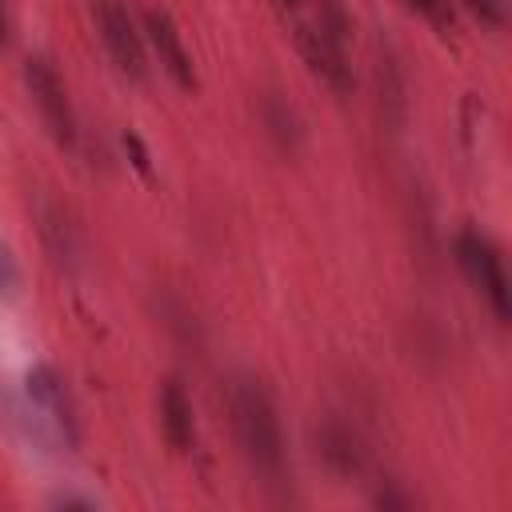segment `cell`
<instances>
[{
	"label": "cell",
	"instance_id": "6da1fadb",
	"mask_svg": "<svg viewBox=\"0 0 512 512\" xmlns=\"http://www.w3.org/2000/svg\"><path fill=\"white\" fill-rule=\"evenodd\" d=\"M228 408H232V428H236V444L244 460L264 476H280L284 436H280V420H276L268 392L256 380H240L228 396Z\"/></svg>",
	"mask_w": 512,
	"mask_h": 512
},
{
	"label": "cell",
	"instance_id": "7a4b0ae2",
	"mask_svg": "<svg viewBox=\"0 0 512 512\" xmlns=\"http://www.w3.org/2000/svg\"><path fill=\"white\" fill-rule=\"evenodd\" d=\"M296 44L300 56L308 60V68L332 88V92H352L356 76L348 64V16L340 8V0H316L312 16L296 24Z\"/></svg>",
	"mask_w": 512,
	"mask_h": 512
},
{
	"label": "cell",
	"instance_id": "3957f363",
	"mask_svg": "<svg viewBox=\"0 0 512 512\" xmlns=\"http://www.w3.org/2000/svg\"><path fill=\"white\" fill-rule=\"evenodd\" d=\"M92 20H96V32H100L112 64L128 80H144L148 60H144V36H140V24H136L132 8L124 0H92Z\"/></svg>",
	"mask_w": 512,
	"mask_h": 512
},
{
	"label": "cell",
	"instance_id": "277c9868",
	"mask_svg": "<svg viewBox=\"0 0 512 512\" xmlns=\"http://www.w3.org/2000/svg\"><path fill=\"white\" fill-rule=\"evenodd\" d=\"M456 264L464 268L468 284L488 300L496 320H508V276H504V260H500L496 244L488 236H480L476 228H464L456 236Z\"/></svg>",
	"mask_w": 512,
	"mask_h": 512
},
{
	"label": "cell",
	"instance_id": "5b68a950",
	"mask_svg": "<svg viewBox=\"0 0 512 512\" xmlns=\"http://www.w3.org/2000/svg\"><path fill=\"white\" fill-rule=\"evenodd\" d=\"M24 84L52 132V140L60 148H76V112H72V100H68V88L60 80V72L52 68L48 56H28L24 60Z\"/></svg>",
	"mask_w": 512,
	"mask_h": 512
},
{
	"label": "cell",
	"instance_id": "8992f818",
	"mask_svg": "<svg viewBox=\"0 0 512 512\" xmlns=\"http://www.w3.org/2000/svg\"><path fill=\"white\" fill-rule=\"evenodd\" d=\"M144 36H148L152 52L160 56L164 72H168L184 92H192V88H196V64H192V56H188V48H184V40H180V28L172 24V16H168L164 8H144Z\"/></svg>",
	"mask_w": 512,
	"mask_h": 512
},
{
	"label": "cell",
	"instance_id": "52a82bcc",
	"mask_svg": "<svg viewBox=\"0 0 512 512\" xmlns=\"http://www.w3.org/2000/svg\"><path fill=\"white\" fill-rule=\"evenodd\" d=\"M160 432L176 452L196 448V420H192V400L176 376L160 384Z\"/></svg>",
	"mask_w": 512,
	"mask_h": 512
},
{
	"label": "cell",
	"instance_id": "ba28073f",
	"mask_svg": "<svg viewBox=\"0 0 512 512\" xmlns=\"http://www.w3.org/2000/svg\"><path fill=\"white\" fill-rule=\"evenodd\" d=\"M28 396L56 420V428H60L68 440H76V408H72V396H68L64 380H60L48 364H40V368L28 372Z\"/></svg>",
	"mask_w": 512,
	"mask_h": 512
},
{
	"label": "cell",
	"instance_id": "9c48e42d",
	"mask_svg": "<svg viewBox=\"0 0 512 512\" xmlns=\"http://www.w3.org/2000/svg\"><path fill=\"white\" fill-rule=\"evenodd\" d=\"M316 452L336 476H356L364 468V448H360L356 432L340 420H328L316 428Z\"/></svg>",
	"mask_w": 512,
	"mask_h": 512
},
{
	"label": "cell",
	"instance_id": "30bf717a",
	"mask_svg": "<svg viewBox=\"0 0 512 512\" xmlns=\"http://www.w3.org/2000/svg\"><path fill=\"white\" fill-rule=\"evenodd\" d=\"M40 232H44L48 252H52L60 264L76 256V228H72V220H68V212H64V208L44 204V208H40Z\"/></svg>",
	"mask_w": 512,
	"mask_h": 512
},
{
	"label": "cell",
	"instance_id": "8fae6325",
	"mask_svg": "<svg viewBox=\"0 0 512 512\" xmlns=\"http://www.w3.org/2000/svg\"><path fill=\"white\" fill-rule=\"evenodd\" d=\"M264 124H268L272 140H276L284 152H292V148L300 144V120H296V112H292L280 96H268V100H264Z\"/></svg>",
	"mask_w": 512,
	"mask_h": 512
},
{
	"label": "cell",
	"instance_id": "7c38bea8",
	"mask_svg": "<svg viewBox=\"0 0 512 512\" xmlns=\"http://www.w3.org/2000/svg\"><path fill=\"white\" fill-rule=\"evenodd\" d=\"M416 12H424L440 32H452L456 28V16H452V4L448 0H408Z\"/></svg>",
	"mask_w": 512,
	"mask_h": 512
},
{
	"label": "cell",
	"instance_id": "4fadbf2b",
	"mask_svg": "<svg viewBox=\"0 0 512 512\" xmlns=\"http://www.w3.org/2000/svg\"><path fill=\"white\" fill-rule=\"evenodd\" d=\"M464 8H468L480 24H488V28H500V24H504V0H464Z\"/></svg>",
	"mask_w": 512,
	"mask_h": 512
},
{
	"label": "cell",
	"instance_id": "5bb4252c",
	"mask_svg": "<svg viewBox=\"0 0 512 512\" xmlns=\"http://www.w3.org/2000/svg\"><path fill=\"white\" fill-rule=\"evenodd\" d=\"M124 152L132 156V168H136L140 176H152V160H148V148H144V140H140L136 132H124Z\"/></svg>",
	"mask_w": 512,
	"mask_h": 512
},
{
	"label": "cell",
	"instance_id": "9a60e30c",
	"mask_svg": "<svg viewBox=\"0 0 512 512\" xmlns=\"http://www.w3.org/2000/svg\"><path fill=\"white\" fill-rule=\"evenodd\" d=\"M8 32H12V20H8V8L0 0V44H8Z\"/></svg>",
	"mask_w": 512,
	"mask_h": 512
},
{
	"label": "cell",
	"instance_id": "2e32d148",
	"mask_svg": "<svg viewBox=\"0 0 512 512\" xmlns=\"http://www.w3.org/2000/svg\"><path fill=\"white\" fill-rule=\"evenodd\" d=\"M276 4H280V8H288V12H300L308 0H276Z\"/></svg>",
	"mask_w": 512,
	"mask_h": 512
}]
</instances>
